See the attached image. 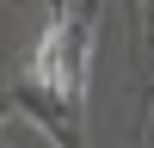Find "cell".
<instances>
[{
  "instance_id": "6da1fadb",
  "label": "cell",
  "mask_w": 154,
  "mask_h": 148,
  "mask_svg": "<svg viewBox=\"0 0 154 148\" xmlns=\"http://www.w3.org/2000/svg\"><path fill=\"white\" fill-rule=\"evenodd\" d=\"M25 74H31L37 86H49V93H62V99L80 93V68L68 62V19H49V25H43V37H37Z\"/></svg>"
}]
</instances>
